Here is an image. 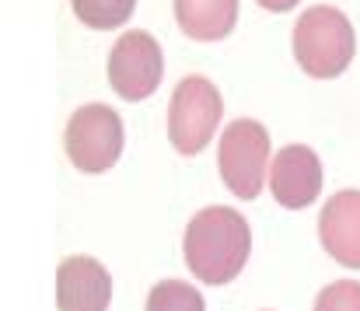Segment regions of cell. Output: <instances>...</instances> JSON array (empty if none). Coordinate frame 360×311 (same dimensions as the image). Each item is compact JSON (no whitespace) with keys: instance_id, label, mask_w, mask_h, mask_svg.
<instances>
[{"instance_id":"1","label":"cell","mask_w":360,"mask_h":311,"mask_svg":"<svg viewBox=\"0 0 360 311\" xmlns=\"http://www.w3.org/2000/svg\"><path fill=\"white\" fill-rule=\"evenodd\" d=\"M186 262L196 280L203 284H231L245 269L252 252V231L248 220L231 207H207L200 210L186 227Z\"/></svg>"},{"instance_id":"2","label":"cell","mask_w":360,"mask_h":311,"mask_svg":"<svg viewBox=\"0 0 360 311\" xmlns=\"http://www.w3.org/2000/svg\"><path fill=\"white\" fill-rule=\"evenodd\" d=\"M354 25L336 7H308L294 25V56L311 77H340L354 60Z\"/></svg>"},{"instance_id":"3","label":"cell","mask_w":360,"mask_h":311,"mask_svg":"<svg viewBox=\"0 0 360 311\" xmlns=\"http://www.w3.org/2000/svg\"><path fill=\"white\" fill-rule=\"evenodd\" d=\"M224 115V102L221 91L207 81V77H186L179 81V88L172 91V105H168V140L182 158L200 154L210 137L217 133Z\"/></svg>"},{"instance_id":"4","label":"cell","mask_w":360,"mask_h":311,"mask_svg":"<svg viewBox=\"0 0 360 311\" xmlns=\"http://www.w3.org/2000/svg\"><path fill=\"white\" fill-rule=\"evenodd\" d=\"M67 158L81 172H109L122 154V119L109 105H84L70 115L67 133Z\"/></svg>"},{"instance_id":"5","label":"cell","mask_w":360,"mask_h":311,"mask_svg":"<svg viewBox=\"0 0 360 311\" xmlns=\"http://www.w3.org/2000/svg\"><path fill=\"white\" fill-rule=\"evenodd\" d=\"M221 179L238 200H255L262 193L269 165V133L255 119H235L221 137Z\"/></svg>"},{"instance_id":"6","label":"cell","mask_w":360,"mask_h":311,"mask_svg":"<svg viewBox=\"0 0 360 311\" xmlns=\"http://www.w3.org/2000/svg\"><path fill=\"white\" fill-rule=\"evenodd\" d=\"M165 77L161 46L147 32H126L109 53V84L122 102H143Z\"/></svg>"},{"instance_id":"7","label":"cell","mask_w":360,"mask_h":311,"mask_svg":"<svg viewBox=\"0 0 360 311\" xmlns=\"http://www.w3.org/2000/svg\"><path fill=\"white\" fill-rule=\"evenodd\" d=\"M269 189L273 200L287 210H304L315 203L319 189H322V165L319 154L304 144H287L276 158H273V172H269Z\"/></svg>"},{"instance_id":"8","label":"cell","mask_w":360,"mask_h":311,"mask_svg":"<svg viewBox=\"0 0 360 311\" xmlns=\"http://www.w3.org/2000/svg\"><path fill=\"white\" fill-rule=\"evenodd\" d=\"M112 301V277L98 259L70 255L56 269L60 311H105Z\"/></svg>"},{"instance_id":"9","label":"cell","mask_w":360,"mask_h":311,"mask_svg":"<svg viewBox=\"0 0 360 311\" xmlns=\"http://www.w3.org/2000/svg\"><path fill=\"white\" fill-rule=\"evenodd\" d=\"M322 248L347 269H360V193L343 189L336 193L319 217Z\"/></svg>"},{"instance_id":"10","label":"cell","mask_w":360,"mask_h":311,"mask_svg":"<svg viewBox=\"0 0 360 311\" xmlns=\"http://www.w3.org/2000/svg\"><path fill=\"white\" fill-rule=\"evenodd\" d=\"M179 28L196 42L228 39L238 21V0H175Z\"/></svg>"},{"instance_id":"11","label":"cell","mask_w":360,"mask_h":311,"mask_svg":"<svg viewBox=\"0 0 360 311\" xmlns=\"http://www.w3.org/2000/svg\"><path fill=\"white\" fill-rule=\"evenodd\" d=\"M70 4H74V14L88 28H98V32L120 28L122 21L133 18V7H136V0H70Z\"/></svg>"},{"instance_id":"12","label":"cell","mask_w":360,"mask_h":311,"mask_svg":"<svg viewBox=\"0 0 360 311\" xmlns=\"http://www.w3.org/2000/svg\"><path fill=\"white\" fill-rule=\"evenodd\" d=\"M147 311H207L203 298L196 287L182 284V280H161L150 298H147Z\"/></svg>"},{"instance_id":"13","label":"cell","mask_w":360,"mask_h":311,"mask_svg":"<svg viewBox=\"0 0 360 311\" xmlns=\"http://www.w3.org/2000/svg\"><path fill=\"white\" fill-rule=\"evenodd\" d=\"M315 311H360V280H336L319 298Z\"/></svg>"},{"instance_id":"14","label":"cell","mask_w":360,"mask_h":311,"mask_svg":"<svg viewBox=\"0 0 360 311\" xmlns=\"http://www.w3.org/2000/svg\"><path fill=\"white\" fill-rule=\"evenodd\" d=\"M259 4H262L266 11H276V14H280V11H290L294 4H301V0H259Z\"/></svg>"}]
</instances>
